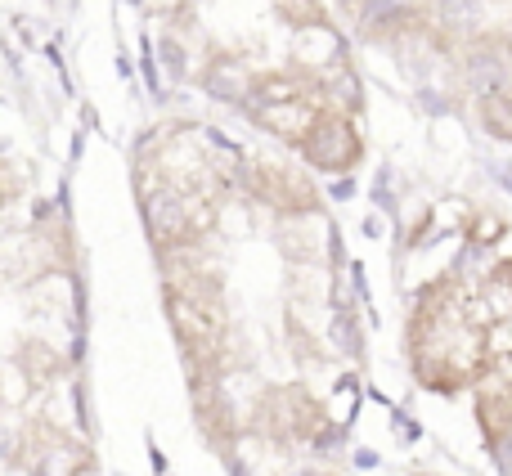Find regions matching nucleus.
Returning <instances> with one entry per match:
<instances>
[{"mask_svg":"<svg viewBox=\"0 0 512 476\" xmlns=\"http://www.w3.org/2000/svg\"><path fill=\"white\" fill-rule=\"evenodd\" d=\"M301 153L319 171H346L360 158V135L351 131V122L342 113H319L301 135Z\"/></svg>","mask_w":512,"mask_h":476,"instance_id":"nucleus-1","label":"nucleus"},{"mask_svg":"<svg viewBox=\"0 0 512 476\" xmlns=\"http://www.w3.org/2000/svg\"><path fill=\"white\" fill-rule=\"evenodd\" d=\"M301 54H306V63H342L337 59V54H342V36L328 23H306V32H301Z\"/></svg>","mask_w":512,"mask_h":476,"instance_id":"nucleus-3","label":"nucleus"},{"mask_svg":"<svg viewBox=\"0 0 512 476\" xmlns=\"http://www.w3.org/2000/svg\"><path fill=\"white\" fill-rule=\"evenodd\" d=\"M481 122L495 140H512V77L490 95H481Z\"/></svg>","mask_w":512,"mask_h":476,"instance_id":"nucleus-2","label":"nucleus"}]
</instances>
